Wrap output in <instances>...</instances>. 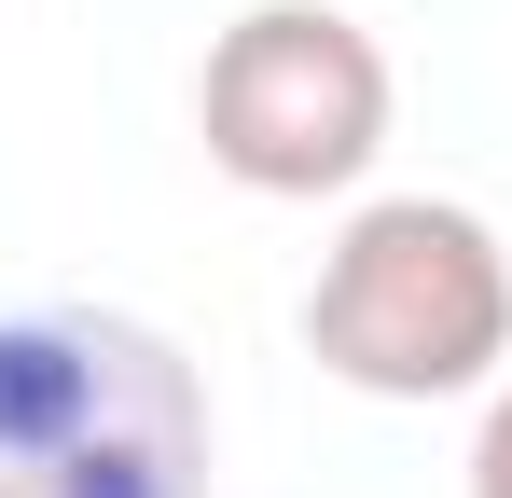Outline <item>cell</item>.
Segmentation results:
<instances>
[{"label":"cell","instance_id":"3","mask_svg":"<svg viewBox=\"0 0 512 498\" xmlns=\"http://www.w3.org/2000/svg\"><path fill=\"white\" fill-rule=\"evenodd\" d=\"M194 139L236 194L277 208L360 194L388 153V42L346 0H250L194 70Z\"/></svg>","mask_w":512,"mask_h":498},{"label":"cell","instance_id":"1","mask_svg":"<svg viewBox=\"0 0 512 498\" xmlns=\"http://www.w3.org/2000/svg\"><path fill=\"white\" fill-rule=\"evenodd\" d=\"M222 415L139 305H0V498H208Z\"/></svg>","mask_w":512,"mask_h":498},{"label":"cell","instance_id":"2","mask_svg":"<svg viewBox=\"0 0 512 498\" xmlns=\"http://www.w3.org/2000/svg\"><path fill=\"white\" fill-rule=\"evenodd\" d=\"M305 360L360 402H471L512 374V236L457 194H374L305 277Z\"/></svg>","mask_w":512,"mask_h":498},{"label":"cell","instance_id":"4","mask_svg":"<svg viewBox=\"0 0 512 498\" xmlns=\"http://www.w3.org/2000/svg\"><path fill=\"white\" fill-rule=\"evenodd\" d=\"M471 498H512V374L485 388V429H471Z\"/></svg>","mask_w":512,"mask_h":498}]
</instances>
